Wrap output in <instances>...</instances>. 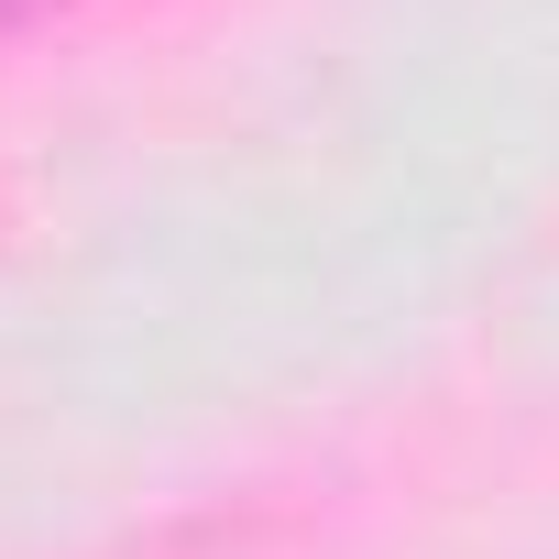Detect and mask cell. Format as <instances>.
<instances>
[{"instance_id":"1","label":"cell","mask_w":559,"mask_h":559,"mask_svg":"<svg viewBox=\"0 0 559 559\" xmlns=\"http://www.w3.org/2000/svg\"><path fill=\"white\" fill-rule=\"evenodd\" d=\"M34 12H56V0H0V34H23Z\"/></svg>"}]
</instances>
